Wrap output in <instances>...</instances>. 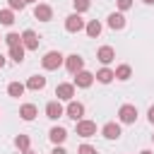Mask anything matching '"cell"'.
<instances>
[{"label":"cell","mask_w":154,"mask_h":154,"mask_svg":"<svg viewBox=\"0 0 154 154\" xmlns=\"http://www.w3.org/2000/svg\"><path fill=\"white\" fill-rule=\"evenodd\" d=\"M63 63H65V55H63L60 51H48V53L41 58V65H43V70H58Z\"/></svg>","instance_id":"cell-1"},{"label":"cell","mask_w":154,"mask_h":154,"mask_svg":"<svg viewBox=\"0 0 154 154\" xmlns=\"http://www.w3.org/2000/svg\"><path fill=\"white\" fill-rule=\"evenodd\" d=\"M118 120H120L123 125H132V123L137 120V108H135L132 103H123V106L118 108Z\"/></svg>","instance_id":"cell-2"},{"label":"cell","mask_w":154,"mask_h":154,"mask_svg":"<svg viewBox=\"0 0 154 154\" xmlns=\"http://www.w3.org/2000/svg\"><path fill=\"white\" fill-rule=\"evenodd\" d=\"M84 26H87V24H84L82 14H77V12H72V14H67V17H65V31L77 34V31H82Z\"/></svg>","instance_id":"cell-3"},{"label":"cell","mask_w":154,"mask_h":154,"mask_svg":"<svg viewBox=\"0 0 154 154\" xmlns=\"http://www.w3.org/2000/svg\"><path fill=\"white\" fill-rule=\"evenodd\" d=\"M38 43H41V38H38V34L34 29H24L22 31V46L26 51H38Z\"/></svg>","instance_id":"cell-4"},{"label":"cell","mask_w":154,"mask_h":154,"mask_svg":"<svg viewBox=\"0 0 154 154\" xmlns=\"http://www.w3.org/2000/svg\"><path fill=\"white\" fill-rule=\"evenodd\" d=\"M65 67H67V72H70V75H77V72H82V70H84V58H82V55H77V53H72V55H67V58H65Z\"/></svg>","instance_id":"cell-5"},{"label":"cell","mask_w":154,"mask_h":154,"mask_svg":"<svg viewBox=\"0 0 154 154\" xmlns=\"http://www.w3.org/2000/svg\"><path fill=\"white\" fill-rule=\"evenodd\" d=\"M55 96H58V101H72V96H75V84H72V82H60V84L55 87Z\"/></svg>","instance_id":"cell-6"},{"label":"cell","mask_w":154,"mask_h":154,"mask_svg":"<svg viewBox=\"0 0 154 154\" xmlns=\"http://www.w3.org/2000/svg\"><path fill=\"white\" fill-rule=\"evenodd\" d=\"M65 116L67 118H72V120H82V116H84V103H79V101H67V106H65Z\"/></svg>","instance_id":"cell-7"},{"label":"cell","mask_w":154,"mask_h":154,"mask_svg":"<svg viewBox=\"0 0 154 154\" xmlns=\"http://www.w3.org/2000/svg\"><path fill=\"white\" fill-rule=\"evenodd\" d=\"M34 17H36L38 22H51V19H53V7L46 5V2H36V7H34Z\"/></svg>","instance_id":"cell-8"},{"label":"cell","mask_w":154,"mask_h":154,"mask_svg":"<svg viewBox=\"0 0 154 154\" xmlns=\"http://www.w3.org/2000/svg\"><path fill=\"white\" fill-rule=\"evenodd\" d=\"M77 135L79 137H94L96 135V123L94 120H77Z\"/></svg>","instance_id":"cell-9"},{"label":"cell","mask_w":154,"mask_h":154,"mask_svg":"<svg viewBox=\"0 0 154 154\" xmlns=\"http://www.w3.org/2000/svg\"><path fill=\"white\" fill-rule=\"evenodd\" d=\"M96 60L106 67V65H111V63L116 60V51H113L111 46H101V48L96 51Z\"/></svg>","instance_id":"cell-10"},{"label":"cell","mask_w":154,"mask_h":154,"mask_svg":"<svg viewBox=\"0 0 154 154\" xmlns=\"http://www.w3.org/2000/svg\"><path fill=\"white\" fill-rule=\"evenodd\" d=\"M94 79H96V77H94L89 70H82V72H77V75H75V82H72V84H75V87H79V89H87V87H91V84H94Z\"/></svg>","instance_id":"cell-11"},{"label":"cell","mask_w":154,"mask_h":154,"mask_svg":"<svg viewBox=\"0 0 154 154\" xmlns=\"http://www.w3.org/2000/svg\"><path fill=\"white\" fill-rule=\"evenodd\" d=\"M60 116H65V108H63V103L55 99V101H48L46 103V118H51V120H58Z\"/></svg>","instance_id":"cell-12"},{"label":"cell","mask_w":154,"mask_h":154,"mask_svg":"<svg viewBox=\"0 0 154 154\" xmlns=\"http://www.w3.org/2000/svg\"><path fill=\"white\" fill-rule=\"evenodd\" d=\"M106 24H108L113 31H120V29H125V14H123V12H111L108 19H106Z\"/></svg>","instance_id":"cell-13"},{"label":"cell","mask_w":154,"mask_h":154,"mask_svg":"<svg viewBox=\"0 0 154 154\" xmlns=\"http://www.w3.org/2000/svg\"><path fill=\"white\" fill-rule=\"evenodd\" d=\"M101 135H103L106 140H118V137H120V125L111 120V123H106V125L101 128Z\"/></svg>","instance_id":"cell-14"},{"label":"cell","mask_w":154,"mask_h":154,"mask_svg":"<svg viewBox=\"0 0 154 154\" xmlns=\"http://www.w3.org/2000/svg\"><path fill=\"white\" fill-rule=\"evenodd\" d=\"M48 137H51V142L58 147V144H63V142L67 140V130H65V128H60V125H55V128H51Z\"/></svg>","instance_id":"cell-15"},{"label":"cell","mask_w":154,"mask_h":154,"mask_svg":"<svg viewBox=\"0 0 154 154\" xmlns=\"http://www.w3.org/2000/svg\"><path fill=\"white\" fill-rule=\"evenodd\" d=\"M43 87H46V77L43 75H31L26 79V89H31V91H41Z\"/></svg>","instance_id":"cell-16"},{"label":"cell","mask_w":154,"mask_h":154,"mask_svg":"<svg viewBox=\"0 0 154 154\" xmlns=\"http://www.w3.org/2000/svg\"><path fill=\"white\" fill-rule=\"evenodd\" d=\"M19 116H22V120H34L38 116V108L34 103H22L19 106Z\"/></svg>","instance_id":"cell-17"},{"label":"cell","mask_w":154,"mask_h":154,"mask_svg":"<svg viewBox=\"0 0 154 154\" xmlns=\"http://www.w3.org/2000/svg\"><path fill=\"white\" fill-rule=\"evenodd\" d=\"M94 77H96V82H101V84H111V82L116 79V72H113L111 67H101Z\"/></svg>","instance_id":"cell-18"},{"label":"cell","mask_w":154,"mask_h":154,"mask_svg":"<svg viewBox=\"0 0 154 154\" xmlns=\"http://www.w3.org/2000/svg\"><path fill=\"white\" fill-rule=\"evenodd\" d=\"M84 31H87L89 38H96V36L101 34V22H99V19H89L87 26H84Z\"/></svg>","instance_id":"cell-19"},{"label":"cell","mask_w":154,"mask_h":154,"mask_svg":"<svg viewBox=\"0 0 154 154\" xmlns=\"http://www.w3.org/2000/svg\"><path fill=\"white\" fill-rule=\"evenodd\" d=\"M113 72H116V79H120V82H128V79L132 77V67H130V65H125V63H123V65H118Z\"/></svg>","instance_id":"cell-20"},{"label":"cell","mask_w":154,"mask_h":154,"mask_svg":"<svg viewBox=\"0 0 154 154\" xmlns=\"http://www.w3.org/2000/svg\"><path fill=\"white\" fill-rule=\"evenodd\" d=\"M24 89H26V84H22V82H10V84H7V94H10L12 99H19V96L24 94Z\"/></svg>","instance_id":"cell-21"},{"label":"cell","mask_w":154,"mask_h":154,"mask_svg":"<svg viewBox=\"0 0 154 154\" xmlns=\"http://www.w3.org/2000/svg\"><path fill=\"white\" fill-rule=\"evenodd\" d=\"M5 38V43H7V48H14V46H22V34H17V31H10L7 36H2Z\"/></svg>","instance_id":"cell-22"},{"label":"cell","mask_w":154,"mask_h":154,"mask_svg":"<svg viewBox=\"0 0 154 154\" xmlns=\"http://www.w3.org/2000/svg\"><path fill=\"white\" fill-rule=\"evenodd\" d=\"M24 53H26L24 46H14V48H10V58H12L14 63H24Z\"/></svg>","instance_id":"cell-23"},{"label":"cell","mask_w":154,"mask_h":154,"mask_svg":"<svg viewBox=\"0 0 154 154\" xmlns=\"http://www.w3.org/2000/svg\"><path fill=\"white\" fill-rule=\"evenodd\" d=\"M29 144H31L29 135H17V137H14V147H17L19 152H26V149H29Z\"/></svg>","instance_id":"cell-24"},{"label":"cell","mask_w":154,"mask_h":154,"mask_svg":"<svg viewBox=\"0 0 154 154\" xmlns=\"http://www.w3.org/2000/svg\"><path fill=\"white\" fill-rule=\"evenodd\" d=\"M12 22H14V12L7 7V10H0V24H5V26H12Z\"/></svg>","instance_id":"cell-25"},{"label":"cell","mask_w":154,"mask_h":154,"mask_svg":"<svg viewBox=\"0 0 154 154\" xmlns=\"http://www.w3.org/2000/svg\"><path fill=\"white\" fill-rule=\"evenodd\" d=\"M72 7H75L77 14H82V12H87L91 7V0H72Z\"/></svg>","instance_id":"cell-26"},{"label":"cell","mask_w":154,"mask_h":154,"mask_svg":"<svg viewBox=\"0 0 154 154\" xmlns=\"http://www.w3.org/2000/svg\"><path fill=\"white\" fill-rule=\"evenodd\" d=\"M77 154H99V152H96V147H91V144H87V142H84V144H79V147H77Z\"/></svg>","instance_id":"cell-27"},{"label":"cell","mask_w":154,"mask_h":154,"mask_svg":"<svg viewBox=\"0 0 154 154\" xmlns=\"http://www.w3.org/2000/svg\"><path fill=\"white\" fill-rule=\"evenodd\" d=\"M7 5H10V10H12V12H14V10H19V12H22V10L26 7V2H24V0H7Z\"/></svg>","instance_id":"cell-28"},{"label":"cell","mask_w":154,"mask_h":154,"mask_svg":"<svg viewBox=\"0 0 154 154\" xmlns=\"http://www.w3.org/2000/svg\"><path fill=\"white\" fill-rule=\"evenodd\" d=\"M116 5H118V12H128L132 7V0H116Z\"/></svg>","instance_id":"cell-29"},{"label":"cell","mask_w":154,"mask_h":154,"mask_svg":"<svg viewBox=\"0 0 154 154\" xmlns=\"http://www.w3.org/2000/svg\"><path fill=\"white\" fill-rule=\"evenodd\" d=\"M147 118H149V123L154 125V106H149V111H147Z\"/></svg>","instance_id":"cell-30"},{"label":"cell","mask_w":154,"mask_h":154,"mask_svg":"<svg viewBox=\"0 0 154 154\" xmlns=\"http://www.w3.org/2000/svg\"><path fill=\"white\" fill-rule=\"evenodd\" d=\"M51 154H67V152H65V149H63V147H55V149H53V152H51Z\"/></svg>","instance_id":"cell-31"},{"label":"cell","mask_w":154,"mask_h":154,"mask_svg":"<svg viewBox=\"0 0 154 154\" xmlns=\"http://www.w3.org/2000/svg\"><path fill=\"white\" fill-rule=\"evenodd\" d=\"M5 63H7V58H5V55H2V53H0V70H2V67H5Z\"/></svg>","instance_id":"cell-32"},{"label":"cell","mask_w":154,"mask_h":154,"mask_svg":"<svg viewBox=\"0 0 154 154\" xmlns=\"http://www.w3.org/2000/svg\"><path fill=\"white\" fill-rule=\"evenodd\" d=\"M140 154H154V152H152V149H142Z\"/></svg>","instance_id":"cell-33"},{"label":"cell","mask_w":154,"mask_h":154,"mask_svg":"<svg viewBox=\"0 0 154 154\" xmlns=\"http://www.w3.org/2000/svg\"><path fill=\"white\" fill-rule=\"evenodd\" d=\"M22 154H36V152H34V149H26V152H22Z\"/></svg>","instance_id":"cell-34"},{"label":"cell","mask_w":154,"mask_h":154,"mask_svg":"<svg viewBox=\"0 0 154 154\" xmlns=\"http://www.w3.org/2000/svg\"><path fill=\"white\" fill-rule=\"evenodd\" d=\"M142 2H144V5H154V0H142Z\"/></svg>","instance_id":"cell-35"},{"label":"cell","mask_w":154,"mask_h":154,"mask_svg":"<svg viewBox=\"0 0 154 154\" xmlns=\"http://www.w3.org/2000/svg\"><path fill=\"white\" fill-rule=\"evenodd\" d=\"M24 2H26V5H29V2H38V0H24Z\"/></svg>","instance_id":"cell-36"},{"label":"cell","mask_w":154,"mask_h":154,"mask_svg":"<svg viewBox=\"0 0 154 154\" xmlns=\"http://www.w3.org/2000/svg\"><path fill=\"white\" fill-rule=\"evenodd\" d=\"M152 140H154V135H152Z\"/></svg>","instance_id":"cell-37"},{"label":"cell","mask_w":154,"mask_h":154,"mask_svg":"<svg viewBox=\"0 0 154 154\" xmlns=\"http://www.w3.org/2000/svg\"><path fill=\"white\" fill-rule=\"evenodd\" d=\"M0 41H2V36H0Z\"/></svg>","instance_id":"cell-38"}]
</instances>
